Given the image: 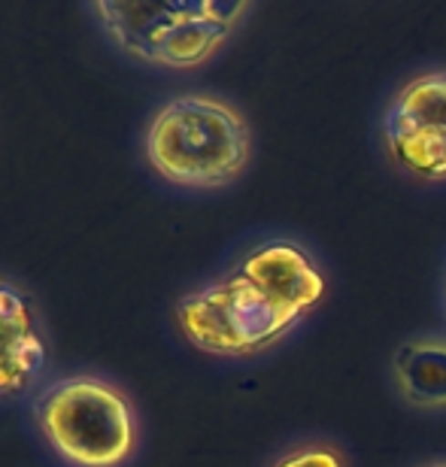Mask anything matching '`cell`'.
Listing matches in <instances>:
<instances>
[{
    "label": "cell",
    "instance_id": "1",
    "mask_svg": "<svg viewBox=\"0 0 446 467\" xmlns=\"http://www.w3.org/2000/svg\"><path fill=\"white\" fill-rule=\"evenodd\" d=\"M328 274L301 240L264 234L173 295L167 322L216 361H253L285 343L328 297Z\"/></svg>",
    "mask_w": 446,
    "mask_h": 467
},
{
    "label": "cell",
    "instance_id": "2",
    "mask_svg": "<svg viewBox=\"0 0 446 467\" xmlns=\"http://www.w3.org/2000/svg\"><path fill=\"white\" fill-rule=\"evenodd\" d=\"M22 410L52 467H137L143 459V410L122 379L100 368L55 370Z\"/></svg>",
    "mask_w": 446,
    "mask_h": 467
},
{
    "label": "cell",
    "instance_id": "3",
    "mask_svg": "<svg viewBox=\"0 0 446 467\" xmlns=\"http://www.w3.org/2000/svg\"><path fill=\"white\" fill-rule=\"evenodd\" d=\"M253 125L216 91L167 95L137 128V161L161 189L216 194L237 185L253 164Z\"/></svg>",
    "mask_w": 446,
    "mask_h": 467
},
{
    "label": "cell",
    "instance_id": "4",
    "mask_svg": "<svg viewBox=\"0 0 446 467\" xmlns=\"http://www.w3.org/2000/svg\"><path fill=\"white\" fill-rule=\"evenodd\" d=\"M255 4H164L91 0L82 4L95 34L131 67L149 73H198L225 52Z\"/></svg>",
    "mask_w": 446,
    "mask_h": 467
},
{
    "label": "cell",
    "instance_id": "5",
    "mask_svg": "<svg viewBox=\"0 0 446 467\" xmlns=\"http://www.w3.org/2000/svg\"><path fill=\"white\" fill-rule=\"evenodd\" d=\"M389 164L420 185L446 182V67H425L392 91L379 113Z\"/></svg>",
    "mask_w": 446,
    "mask_h": 467
},
{
    "label": "cell",
    "instance_id": "6",
    "mask_svg": "<svg viewBox=\"0 0 446 467\" xmlns=\"http://www.w3.org/2000/svg\"><path fill=\"white\" fill-rule=\"evenodd\" d=\"M55 373L46 306L25 279L0 267V410L25 407Z\"/></svg>",
    "mask_w": 446,
    "mask_h": 467
},
{
    "label": "cell",
    "instance_id": "7",
    "mask_svg": "<svg viewBox=\"0 0 446 467\" xmlns=\"http://www.w3.org/2000/svg\"><path fill=\"white\" fill-rule=\"evenodd\" d=\"M395 395L413 410H446V334L422 331L401 340L392 355Z\"/></svg>",
    "mask_w": 446,
    "mask_h": 467
},
{
    "label": "cell",
    "instance_id": "8",
    "mask_svg": "<svg viewBox=\"0 0 446 467\" xmlns=\"http://www.w3.org/2000/svg\"><path fill=\"white\" fill-rule=\"evenodd\" d=\"M267 467H352L349 455L328 437H306L295 441L274 455Z\"/></svg>",
    "mask_w": 446,
    "mask_h": 467
},
{
    "label": "cell",
    "instance_id": "9",
    "mask_svg": "<svg viewBox=\"0 0 446 467\" xmlns=\"http://www.w3.org/2000/svg\"><path fill=\"white\" fill-rule=\"evenodd\" d=\"M422 467H446V459H434L429 464H422Z\"/></svg>",
    "mask_w": 446,
    "mask_h": 467
},
{
    "label": "cell",
    "instance_id": "10",
    "mask_svg": "<svg viewBox=\"0 0 446 467\" xmlns=\"http://www.w3.org/2000/svg\"><path fill=\"white\" fill-rule=\"evenodd\" d=\"M443 310H446V283H443Z\"/></svg>",
    "mask_w": 446,
    "mask_h": 467
}]
</instances>
